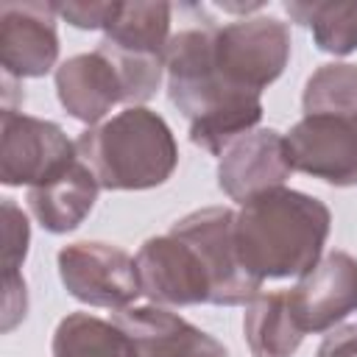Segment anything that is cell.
I'll use <instances>...</instances> for the list:
<instances>
[{"label": "cell", "instance_id": "1", "mask_svg": "<svg viewBox=\"0 0 357 357\" xmlns=\"http://www.w3.org/2000/svg\"><path fill=\"white\" fill-rule=\"evenodd\" d=\"M212 28H184L170 36L165 50L167 98L190 120V142L212 156L240 137L251 134L262 120V95L231 89L212 61Z\"/></svg>", "mask_w": 357, "mask_h": 357}, {"label": "cell", "instance_id": "2", "mask_svg": "<svg viewBox=\"0 0 357 357\" xmlns=\"http://www.w3.org/2000/svg\"><path fill=\"white\" fill-rule=\"evenodd\" d=\"M329 229L332 212L324 201L276 187L240 206L234 245L243 268L254 279H290L318 265Z\"/></svg>", "mask_w": 357, "mask_h": 357}, {"label": "cell", "instance_id": "3", "mask_svg": "<svg viewBox=\"0 0 357 357\" xmlns=\"http://www.w3.org/2000/svg\"><path fill=\"white\" fill-rule=\"evenodd\" d=\"M304 117L284 134L293 170L357 187V64H321L301 95Z\"/></svg>", "mask_w": 357, "mask_h": 357}, {"label": "cell", "instance_id": "4", "mask_svg": "<svg viewBox=\"0 0 357 357\" xmlns=\"http://www.w3.org/2000/svg\"><path fill=\"white\" fill-rule=\"evenodd\" d=\"M75 148L100 190H151L165 184L178 165L170 126L145 106H128L86 128Z\"/></svg>", "mask_w": 357, "mask_h": 357}, {"label": "cell", "instance_id": "5", "mask_svg": "<svg viewBox=\"0 0 357 357\" xmlns=\"http://www.w3.org/2000/svg\"><path fill=\"white\" fill-rule=\"evenodd\" d=\"M170 14L173 6L162 0L120 3L114 20L103 31L98 50L114 64L123 84V103L128 106H142L162 84Z\"/></svg>", "mask_w": 357, "mask_h": 357}, {"label": "cell", "instance_id": "6", "mask_svg": "<svg viewBox=\"0 0 357 357\" xmlns=\"http://www.w3.org/2000/svg\"><path fill=\"white\" fill-rule=\"evenodd\" d=\"M212 61L231 89L262 95L290 61V28L276 17H243L212 28Z\"/></svg>", "mask_w": 357, "mask_h": 357}, {"label": "cell", "instance_id": "7", "mask_svg": "<svg viewBox=\"0 0 357 357\" xmlns=\"http://www.w3.org/2000/svg\"><path fill=\"white\" fill-rule=\"evenodd\" d=\"M78 162L75 142L53 120L22 112L0 114V181L6 187H39Z\"/></svg>", "mask_w": 357, "mask_h": 357}, {"label": "cell", "instance_id": "8", "mask_svg": "<svg viewBox=\"0 0 357 357\" xmlns=\"http://www.w3.org/2000/svg\"><path fill=\"white\" fill-rule=\"evenodd\" d=\"M234 218L237 212L229 206H206L170 226L176 237L187 240L198 251L212 279V304L220 307L251 304L262 287V282L254 279L240 262L234 245Z\"/></svg>", "mask_w": 357, "mask_h": 357}, {"label": "cell", "instance_id": "9", "mask_svg": "<svg viewBox=\"0 0 357 357\" xmlns=\"http://www.w3.org/2000/svg\"><path fill=\"white\" fill-rule=\"evenodd\" d=\"M59 276L67 293L89 307L126 310L142 296L137 262L123 248L98 240L70 243L59 251Z\"/></svg>", "mask_w": 357, "mask_h": 357}, {"label": "cell", "instance_id": "10", "mask_svg": "<svg viewBox=\"0 0 357 357\" xmlns=\"http://www.w3.org/2000/svg\"><path fill=\"white\" fill-rule=\"evenodd\" d=\"M134 262L142 296H148L153 304H212V279L206 265L201 262L198 251L173 231L145 240Z\"/></svg>", "mask_w": 357, "mask_h": 357}, {"label": "cell", "instance_id": "11", "mask_svg": "<svg viewBox=\"0 0 357 357\" xmlns=\"http://www.w3.org/2000/svg\"><path fill=\"white\" fill-rule=\"evenodd\" d=\"M287 301L304 335L335 329L357 312V259L346 251H329L287 290Z\"/></svg>", "mask_w": 357, "mask_h": 357}, {"label": "cell", "instance_id": "12", "mask_svg": "<svg viewBox=\"0 0 357 357\" xmlns=\"http://www.w3.org/2000/svg\"><path fill=\"white\" fill-rule=\"evenodd\" d=\"M56 3L0 6V67L6 75L42 78L59 61Z\"/></svg>", "mask_w": 357, "mask_h": 357}, {"label": "cell", "instance_id": "13", "mask_svg": "<svg viewBox=\"0 0 357 357\" xmlns=\"http://www.w3.org/2000/svg\"><path fill=\"white\" fill-rule=\"evenodd\" d=\"M293 165L284 134L273 128H254L231 142L218 162V187L237 204H245L268 190L284 187Z\"/></svg>", "mask_w": 357, "mask_h": 357}, {"label": "cell", "instance_id": "14", "mask_svg": "<svg viewBox=\"0 0 357 357\" xmlns=\"http://www.w3.org/2000/svg\"><path fill=\"white\" fill-rule=\"evenodd\" d=\"M114 324L128 332L139 357H229L220 340L159 304L126 307Z\"/></svg>", "mask_w": 357, "mask_h": 357}, {"label": "cell", "instance_id": "15", "mask_svg": "<svg viewBox=\"0 0 357 357\" xmlns=\"http://www.w3.org/2000/svg\"><path fill=\"white\" fill-rule=\"evenodd\" d=\"M56 95L70 117L92 128L123 103V84L114 64L95 47L56 67Z\"/></svg>", "mask_w": 357, "mask_h": 357}, {"label": "cell", "instance_id": "16", "mask_svg": "<svg viewBox=\"0 0 357 357\" xmlns=\"http://www.w3.org/2000/svg\"><path fill=\"white\" fill-rule=\"evenodd\" d=\"M98 178L78 159L59 178L28 190V209L50 234H67L84 223L98 201Z\"/></svg>", "mask_w": 357, "mask_h": 357}, {"label": "cell", "instance_id": "17", "mask_svg": "<svg viewBox=\"0 0 357 357\" xmlns=\"http://www.w3.org/2000/svg\"><path fill=\"white\" fill-rule=\"evenodd\" d=\"M243 335L254 357H293L304 340L290 312L287 293H259L245 304Z\"/></svg>", "mask_w": 357, "mask_h": 357}, {"label": "cell", "instance_id": "18", "mask_svg": "<svg viewBox=\"0 0 357 357\" xmlns=\"http://www.w3.org/2000/svg\"><path fill=\"white\" fill-rule=\"evenodd\" d=\"M53 357H139L128 332L89 312H70L59 321L50 343Z\"/></svg>", "mask_w": 357, "mask_h": 357}, {"label": "cell", "instance_id": "19", "mask_svg": "<svg viewBox=\"0 0 357 357\" xmlns=\"http://www.w3.org/2000/svg\"><path fill=\"white\" fill-rule=\"evenodd\" d=\"M284 11L298 25L312 31L318 50L332 56H349L357 50V3H284Z\"/></svg>", "mask_w": 357, "mask_h": 357}, {"label": "cell", "instance_id": "20", "mask_svg": "<svg viewBox=\"0 0 357 357\" xmlns=\"http://www.w3.org/2000/svg\"><path fill=\"white\" fill-rule=\"evenodd\" d=\"M31 243V223L25 212L11 201L3 198V276L20 273Z\"/></svg>", "mask_w": 357, "mask_h": 357}, {"label": "cell", "instance_id": "21", "mask_svg": "<svg viewBox=\"0 0 357 357\" xmlns=\"http://www.w3.org/2000/svg\"><path fill=\"white\" fill-rule=\"evenodd\" d=\"M117 0H106V3H98V0H89V3H56V11L61 20H67L73 28H81V31H106L109 22L114 20L117 14Z\"/></svg>", "mask_w": 357, "mask_h": 357}, {"label": "cell", "instance_id": "22", "mask_svg": "<svg viewBox=\"0 0 357 357\" xmlns=\"http://www.w3.org/2000/svg\"><path fill=\"white\" fill-rule=\"evenodd\" d=\"M28 312V290L22 273L3 276V332H11Z\"/></svg>", "mask_w": 357, "mask_h": 357}, {"label": "cell", "instance_id": "23", "mask_svg": "<svg viewBox=\"0 0 357 357\" xmlns=\"http://www.w3.org/2000/svg\"><path fill=\"white\" fill-rule=\"evenodd\" d=\"M315 357H357V321L332 329L318 346Z\"/></svg>", "mask_w": 357, "mask_h": 357}]
</instances>
